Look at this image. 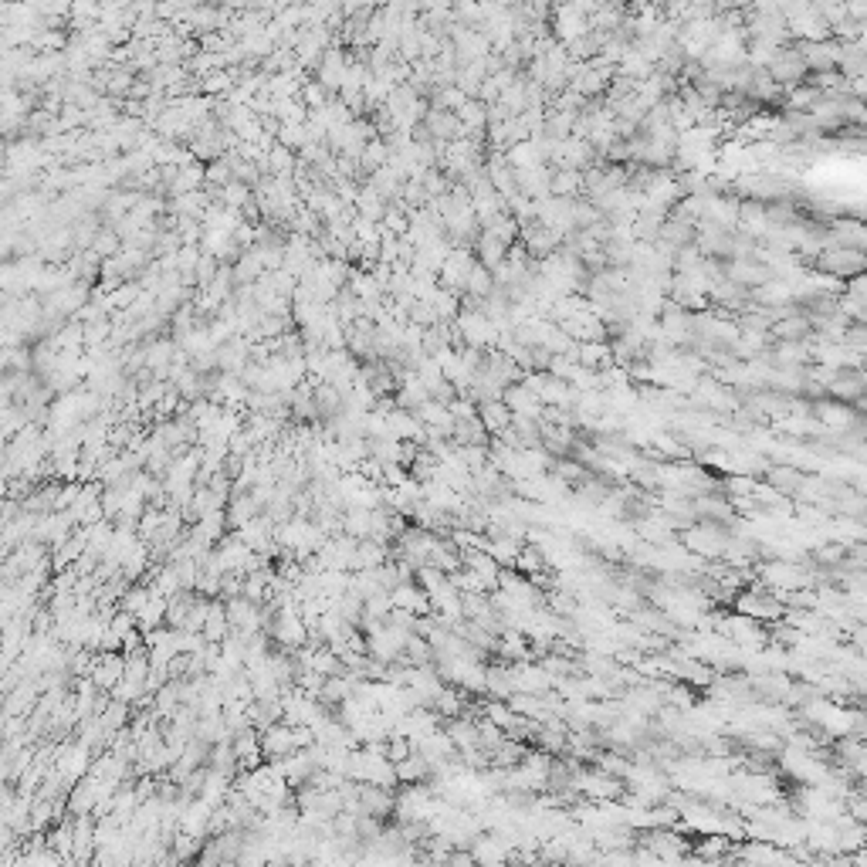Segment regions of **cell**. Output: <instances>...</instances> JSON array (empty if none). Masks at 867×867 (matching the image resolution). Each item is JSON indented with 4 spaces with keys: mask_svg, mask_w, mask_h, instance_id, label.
Returning a JSON list of instances; mask_svg holds the SVG:
<instances>
[{
    "mask_svg": "<svg viewBox=\"0 0 867 867\" xmlns=\"http://www.w3.org/2000/svg\"><path fill=\"white\" fill-rule=\"evenodd\" d=\"M817 271L827 278H837L840 285L854 282L867 271V255L857 248H823L817 255Z\"/></svg>",
    "mask_w": 867,
    "mask_h": 867,
    "instance_id": "1",
    "label": "cell"
},
{
    "mask_svg": "<svg viewBox=\"0 0 867 867\" xmlns=\"http://www.w3.org/2000/svg\"><path fill=\"white\" fill-rule=\"evenodd\" d=\"M769 475V488H773V492H779V495H800L803 492V485H807V475H803V471H796L793 464L790 468H783V464H773V468L766 471Z\"/></svg>",
    "mask_w": 867,
    "mask_h": 867,
    "instance_id": "2",
    "label": "cell"
},
{
    "mask_svg": "<svg viewBox=\"0 0 867 867\" xmlns=\"http://www.w3.org/2000/svg\"><path fill=\"white\" fill-rule=\"evenodd\" d=\"M847 817H854L857 823H867V783H854L851 793L844 800Z\"/></svg>",
    "mask_w": 867,
    "mask_h": 867,
    "instance_id": "3",
    "label": "cell"
},
{
    "mask_svg": "<svg viewBox=\"0 0 867 867\" xmlns=\"http://www.w3.org/2000/svg\"><path fill=\"white\" fill-rule=\"evenodd\" d=\"M576 183H580V177H576V173H559V177L553 180V190H556V194H573Z\"/></svg>",
    "mask_w": 867,
    "mask_h": 867,
    "instance_id": "4",
    "label": "cell"
}]
</instances>
